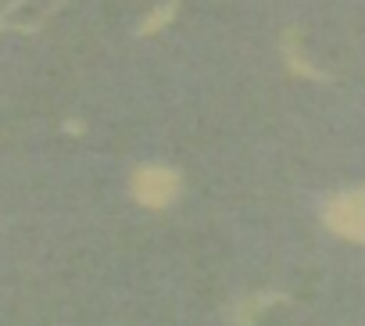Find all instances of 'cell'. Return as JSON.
Instances as JSON below:
<instances>
[{
  "instance_id": "cell-1",
  "label": "cell",
  "mask_w": 365,
  "mask_h": 326,
  "mask_svg": "<svg viewBox=\"0 0 365 326\" xmlns=\"http://www.w3.org/2000/svg\"><path fill=\"white\" fill-rule=\"evenodd\" d=\"M129 194L140 208L165 212L182 194V173L172 165H161V161H143V165L129 173Z\"/></svg>"
},
{
  "instance_id": "cell-2",
  "label": "cell",
  "mask_w": 365,
  "mask_h": 326,
  "mask_svg": "<svg viewBox=\"0 0 365 326\" xmlns=\"http://www.w3.org/2000/svg\"><path fill=\"white\" fill-rule=\"evenodd\" d=\"M322 226L351 244L365 248V201L358 190H336L322 201Z\"/></svg>"
},
{
  "instance_id": "cell-3",
  "label": "cell",
  "mask_w": 365,
  "mask_h": 326,
  "mask_svg": "<svg viewBox=\"0 0 365 326\" xmlns=\"http://www.w3.org/2000/svg\"><path fill=\"white\" fill-rule=\"evenodd\" d=\"M68 4V0H11V4L4 8V15H0V29L4 33H40L61 8Z\"/></svg>"
},
{
  "instance_id": "cell-4",
  "label": "cell",
  "mask_w": 365,
  "mask_h": 326,
  "mask_svg": "<svg viewBox=\"0 0 365 326\" xmlns=\"http://www.w3.org/2000/svg\"><path fill=\"white\" fill-rule=\"evenodd\" d=\"M279 61L287 68L290 79H304V83H333V76L326 68H319L315 61H308L304 54V44H301V29L297 26H287L279 33Z\"/></svg>"
},
{
  "instance_id": "cell-5",
  "label": "cell",
  "mask_w": 365,
  "mask_h": 326,
  "mask_svg": "<svg viewBox=\"0 0 365 326\" xmlns=\"http://www.w3.org/2000/svg\"><path fill=\"white\" fill-rule=\"evenodd\" d=\"M290 301H294V297H290L287 290H258V294H247V297L226 305L222 319L233 322V326H247V322H255L258 315H265L269 308H279V305H290Z\"/></svg>"
},
{
  "instance_id": "cell-6",
  "label": "cell",
  "mask_w": 365,
  "mask_h": 326,
  "mask_svg": "<svg viewBox=\"0 0 365 326\" xmlns=\"http://www.w3.org/2000/svg\"><path fill=\"white\" fill-rule=\"evenodd\" d=\"M179 19V0H165V4H158V8H150L143 19H140V26H136V36L140 40H147V36H158V33H165L172 22Z\"/></svg>"
},
{
  "instance_id": "cell-7",
  "label": "cell",
  "mask_w": 365,
  "mask_h": 326,
  "mask_svg": "<svg viewBox=\"0 0 365 326\" xmlns=\"http://www.w3.org/2000/svg\"><path fill=\"white\" fill-rule=\"evenodd\" d=\"M61 129H65L68 136H83V133H86V122H83V118H65Z\"/></svg>"
},
{
  "instance_id": "cell-8",
  "label": "cell",
  "mask_w": 365,
  "mask_h": 326,
  "mask_svg": "<svg viewBox=\"0 0 365 326\" xmlns=\"http://www.w3.org/2000/svg\"><path fill=\"white\" fill-rule=\"evenodd\" d=\"M354 190H358V194H361V201H365V183H361V187H354Z\"/></svg>"
}]
</instances>
